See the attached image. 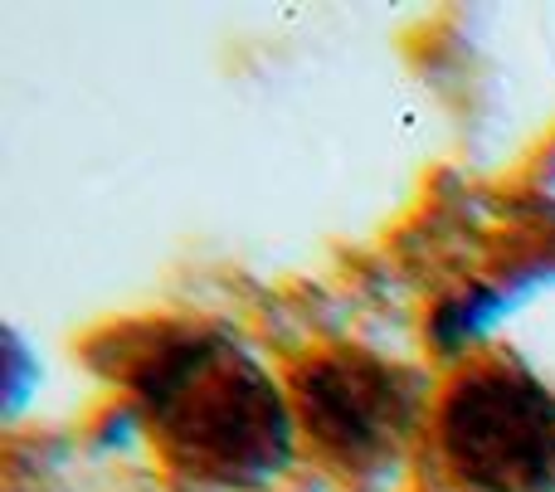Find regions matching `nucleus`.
I'll return each instance as SVG.
<instances>
[{
    "label": "nucleus",
    "mask_w": 555,
    "mask_h": 492,
    "mask_svg": "<svg viewBox=\"0 0 555 492\" xmlns=\"http://www.w3.org/2000/svg\"><path fill=\"white\" fill-rule=\"evenodd\" d=\"M122 376L156 444L191 478L259 488L293 458L283 390L220 332H156Z\"/></svg>",
    "instance_id": "obj_1"
},
{
    "label": "nucleus",
    "mask_w": 555,
    "mask_h": 492,
    "mask_svg": "<svg viewBox=\"0 0 555 492\" xmlns=\"http://www.w3.org/2000/svg\"><path fill=\"white\" fill-rule=\"evenodd\" d=\"M439 444L473 492H555V396L517 366H478L443 400Z\"/></svg>",
    "instance_id": "obj_2"
},
{
    "label": "nucleus",
    "mask_w": 555,
    "mask_h": 492,
    "mask_svg": "<svg viewBox=\"0 0 555 492\" xmlns=\"http://www.w3.org/2000/svg\"><path fill=\"white\" fill-rule=\"evenodd\" d=\"M293 396L307 439L346 474L385 468L420 425L414 380L365 351H332L307 361L293 380Z\"/></svg>",
    "instance_id": "obj_3"
}]
</instances>
